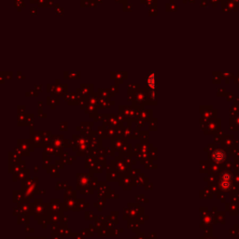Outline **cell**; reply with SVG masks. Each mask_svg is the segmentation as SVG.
Instances as JSON below:
<instances>
[{"instance_id": "6da1fadb", "label": "cell", "mask_w": 239, "mask_h": 239, "mask_svg": "<svg viewBox=\"0 0 239 239\" xmlns=\"http://www.w3.org/2000/svg\"><path fill=\"white\" fill-rule=\"evenodd\" d=\"M231 185V179H230V176L225 175L222 176V180H221V186L223 189H228Z\"/></svg>"}, {"instance_id": "7a4b0ae2", "label": "cell", "mask_w": 239, "mask_h": 239, "mask_svg": "<svg viewBox=\"0 0 239 239\" xmlns=\"http://www.w3.org/2000/svg\"><path fill=\"white\" fill-rule=\"evenodd\" d=\"M214 159L217 162H221L224 159V153H223V151H221V150L216 151L214 153Z\"/></svg>"}]
</instances>
